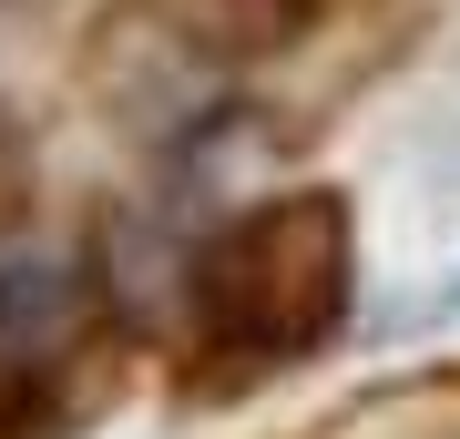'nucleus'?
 <instances>
[{
  "instance_id": "f257e3e1",
  "label": "nucleus",
  "mask_w": 460,
  "mask_h": 439,
  "mask_svg": "<svg viewBox=\"0 0 460 439\" xmlns=\"http://www.w3.org/2000/svg\"><path fill=\"white\" fill-rule=\"evenodd\" d=\"M338 307H348V225L317 195L246 205L205 225L184 256V327L226 368H287L296 347L338 327Z\"/></svg>"
}]
</instances>
